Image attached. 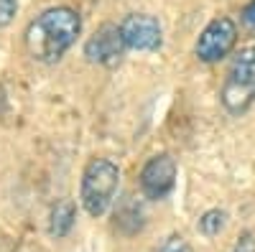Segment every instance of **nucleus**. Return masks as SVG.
I'll return each mask as SVG.
<instances>
[{"instance_id":"1","label":"nucleus","mask_w":255,"mask_h":252,"mask_svg":"<svg viewBox=\"0 0 255 252\" xmlns=\"http://www.w3.org/2000/svg\"><path fill=\"white\" fill-rule=\"evenodd\" d=\"M82 31V20L77 10L59 5L44 10L26 28V49L36 61H56L64 56Z\"/></svg>"},{"instance_id":"2","label":"nucleus","mask_w":255,"mask_h":252,"mask_svg":"<svg viewBox=\"0 0 255 252\" xmlns=\"http://www.w3.org/2000/svg\"><path fill=\"white\" fill-rule=\"evenodd\" d=\"M120 183V168L110 158H92L82 173V206L90 217H102L110 209Z\"/></svg>"},{"instance_id":"3","label":"nucleus","mask_w":255,"mask_h":252,"mask_svg":"<svg viewBox=\"0 0 255 252\" xmlns=\"http://www.w3.org/2000/svg\"><path fill=\"white\" fill-rule=\"evenodd\" d=\"M220 97L230 115H240L253 104L255 99V46L243 49L232 59Z\"/></svg>"},{"instance_id":"4","label":"nucleus","mask_w":255,"mask_h":252,"mask_svg":"<svg viewBox=\"0 0 255 252\" xmlns=\"http://www.w3.org/2000/svg\"><path fill=\"white\" fill-rule=\"evenodd\" d=\"M238 41V23L227 15H220L215 20H209L207 28L199 33L197 38V59L204 64H215V61L225 59L232 49H235Z\"/></svg>"},{"instance_id":"5","label":"nucleus","mask_w":255,"mask_h":252,"mask_svg":"<svg viewBox=\"0 0 255 252\" xmlns=\"http://www.w3.org/2000/svg\"><path fill=\"white\" fill-rule=\"evenodd\" d=\"M120 36L125 49H135V51H156L161 49V41H163L158 18L148 13L125 15L120 23Z\"/></svg>"},{"instance_id":"6","label":"nucleus","mask_w":255,"mask_h":252,"mask_svg":"<svg viewBox=\"0 0 255 252\" xmlns=\"http://www.w3.org/2000/svg\"><path fill=\"white\" fill-rule=\"evenodd\" d=\"M174 183H176V161L168 153L153 156L143 166V171H140V191L148 199L168 196L171 188H174Z\"/></svg>"},{"instance_id":"7","label":"nucleus","mask_w":255,"mask_h":252,"mask_svg":"<svg viewBox=\"0 0 255 252\" xmlns=\"http://www.w3.org/2000/svg\"><path fill=\"white\" fill-rule=\"evenodd\" d=\"M123 51H125V44L120 36V26H113V23L100 26L84 44V56L95 61V64H105V67H115Z\"/></svg>"},{"instance_id":"8","label":"nucleus","mask_w":255,"mask_h":252,"mask_svg":"<svg viewBox=\"0 0 255 252\" xmlns=\"http://www.w3.org/2000/svg\"><path fill=\"white\" fill-rule=\"evenodd\" d=\"M74 217H77V209H74V204L69 201V199H64V201H59L54 209H51V222H49V232L54 235V237H64L72 229V224H74Z\"/></svg>"},{"instance_id":"9","label":"nucleus","mask_w":255,"mask_h":252,"mask_svg":"<svg viewBox=\"0 0 255 252\" xmlns=\"http://www.w3.org/2000/svg\"><path fill=\"white\" fill-rule=\"evenodd\" d=\"M225 219H227L225 212H220V209H209V212H204L202 219H199V232H202L204 237L220 235V229L225 227Z\"/></svg>"},{"instance_id":"10","label":"nucleus","mask_w":255,"mask_h":252,"mask_svg":"<svg viewBox=\"0 0 255 252\" xmlns=\"http://www.w3.org/2000/svg\"><path fill=\"white\" fill-rule=\"evenodd\" d=\"M158 252H191V247H189V242L184 240V237H168L163 245H161V250Z\"/></svg>"},{"instance_id":"11","label":"nucleus","mask_w":255,"mask_h":252,"mask_svg":"<svg viewBox=\"0 0 255 252\" xmlns=\"http://www.w3.org/2000/svg\"><path fill=\"white\" fill-rule=\"evenodd\" d=\"M18 8V0H0V28L8 26Z\"/></svg>"},{"instance_id":"12","label":"nucleus","mask_w":255,"mask_h":252,"mask_svg":"<svg viewBox=\"0 0 255 252\" xmlns=\"http://www.w3.org/2000/svg\"><path fill=\"white\" fill-rule=\"evenodd\" d=\"M240 18H243V23L255 33V0H250V3L243 8V15H240Z\"/></svg>"},{"instance_id":"13","label":"nucleus","mask_w":255,"mask_h":252,"mask_svg":"<svg viewBox=\"0 0 255 252\" xmlns=\"http://www.w3.org/2000/svg\"><path fill=\"white\" fill-rule=\"evenodd\" d=\"M235 252H255V242H253V237H250V235H243L240 242L235 245Z\"/></svg>"}]
</instances>
